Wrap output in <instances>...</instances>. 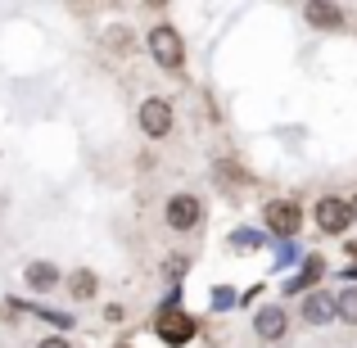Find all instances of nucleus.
<instances>
[{
  "label": "nucleus",
  "instance_id": "nucleus-10",
  "mask_svg": "<svg viewBox=\"0 0 357 348\" xmlns=\"http://www.w3.org/2000/svg\"><path fill=\"white\" fill-rule=\"evenodd\" d=\"M303 18H307L312 27H331V32H340V27H344V14H340L335 5H307Z\"/></svg>",
  "mask_w": 357,
  "mask_h": 348
},
{
  "label": "nucleus",
  "instance_id": "nucleus-6",
  "mask_svg": "<svg viewBox=\"0 0 357 348\" xmlns=\"http://www.w3.org/2000/svg\"><path fill=\"white\" fill-rule=\"evenodd\" d=\"M253 335H258L262 344H280L289 335V312L280 303H267V308H258L253 312Z\"/></svg>",
  "mask_w": 357,
  "mask_h": 348
},
{
  "label": "nucleus",
  "instance_id": "nucleus-2",
  "mask_svg": "<svg viewBox=\"0 0 357 348\" xmlns=\"http://www.w3.org/2000/svg\"><path fill=\"white\" fill-rule=\"evenodd\" d=\"M163 222H167V231L190 235V231L204 222V199H199V195H190V190L167 195V204H163Z\"/></svg>",
  "mask_w": 357,
  "mask_h": 348
},
{
  "label": "nucleus",
  "instance_id": "nucleus-8",
  "mask_svg": "<svg viewBox=\"0 0 357 348\" xmlns=\"http://www.w3.org/2000/svg\"><path fill=\"white\" fill-rule=\"evenodd\" d=\"M298 317H303L307 326H331L335 321V294H326V289H307V294L298 298Z\"/></svg>",
  "mask_w": 357,
  "mask_h": 348
},
{
  "label": "nucleus",
  "instance_id": "nucleus-12",
  "mask_svg": "<svg viewBox=\"0 0 357 348\" xmlns=\"http://www.w3.org/2000/svg\"><path fill=\"white\" fill-rule=\"evenodd\" d=\"M335 321L357 326V285H349V289H340V294H335Z\"/></svg>",
  "mask_w": 357,
  "mask_h": 348
},
{
  "label": "nucleus",
  "instance_id": "nucleus-1",
  "mask_svg": "<svg viewBox=\"0 0 357 348\" xmlns=\"http://www.w3.org/2000/svg\"><path fill=\"white\" fill-rule=\"evenodd\" d=\"M145 45H149V54H154L158 68H167V73L185 68V41H181V32H176L172 23H154L145 32Z\"/></svg>",
  "mask_w": 357,
  "mask_h": 348
},
{
  "label": "nucleus",
  "instance_id": "nucleus-11",
  "mask_svg": "<svg viewBox=\"0 0 357 348\" xmlns=\"http://www.w3.org/2000/svg\"><path fill=\"white\" fill-rule=\"evenodd\" d=\"M190 331H195V326L185 321L181 312H176V317H163V321H158V335H163L167 344H185V340H190Z\"/></svg>",
  "mask_w": 357,
  "mask_h": 348
},
{
  "label": "nucleus",
  "instance_id": "nucleus-4",
  "mask_svg": "<svg viewBox=\"0 0 357 348\" xmlns=\"http://www.w3.org/2000/svg\"><path fill=\"white\" fill-rule=\"evenodd\" d=\"M312 222H317V231H321V235H344V231L353 227L349 199H340V195H326V199H317Z\"/></svg>",
  "mask_w": 357,
  "mask_h": 348
},
{
  "label": "nucleus",
  "instance_id": "nucleus-3",
  "mask_svg": "<svg viewBox=\"0 0 357 348\" xmlns=\"http://www.w3.org/2000/svg\"><path fill=\"white\" fill-rule=\"evenodd\" d=\"M136 122H140V131H145L149 140L172 136V127H176L172 100H163V96H145V100H140V109H136Z\"/></svg>",
  "mask_w": 357,
  "mask_h": 348
},
{
  "label": "nucleus",
  "instance_id": "nucleus-13",
  "mask_svg": "<svg viewBox=\"0 0 357 348\" xmlns=\"http://www.w3.org/2000/svg\"><path fill=\"white\" fill-rule=\"evenodd\" d=\"M36 348H73L63 335H45V340H36Z\"/></svg>",
  "mask_w": 357,
  "mask_h": 348
},
{
  "label": "nucleus",
  "instance_id": "nucleus-7",
  "mask_svg": "<svg viewBox=\"0 0 357 348\" xmlns=\"http://www.w3.org/2000/svg\"><path fill=\"white\" fill-rule=\"evenodd\" d=\"M23 285L36 289V294H50V289L63 285V271L45 258H32V262H23Z\"/></svg>",
  "mask_w": 357,
  "mask_h": 348
},
{
  "label": "nucleus",
  "instance_id": "nucleus-9",
  "mask_svg": "<svg viewBox=\"0 0 357 348\" xmlns=\"http://www.w3.org/2000/svg\"><path fill=\"white\" fill-rule=\"evenodd\" d=\"M63 289H68L73 303H91V298L100 294V276L91 267H73L68 276H63Z\"/></svg>",
  "mask_w": 357,
  "mask_h": 348
},
{
  "label": "nucleus",
  "instance_id": "nucleus-5",
  "mask_svg": "<svg viewBox=\"0 0 357 348\" xmlns=\"http://www.w3.org/2000/svg\"><path fill=\"white\" fill-rule=\"evenodd\" d=\"M262 222H267V231L271 235H294L298 227H303V209H298L294 199H267L262 204Z\"/></svg>",
  "mask_w": 357,
  "mask_h": 348
},
{
  "label": "nucleus",
  "instance_id": "nucleus-14",
  "mask_svg": "<svg viewBox=\"0 0 357 348\" xmlns=\"http://www.w3.org/2000/svg\"><path fill=\"white\" fill-rule=\"evenodd\" d=\"M349 209H353V222H357V199H353V204H349Z\"/></svg>",
  "mask_w": 357,
  "mask_h": 348
}]
</instances>
